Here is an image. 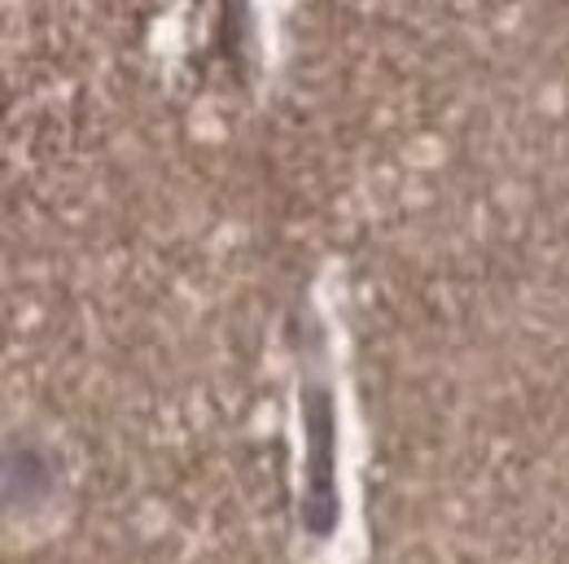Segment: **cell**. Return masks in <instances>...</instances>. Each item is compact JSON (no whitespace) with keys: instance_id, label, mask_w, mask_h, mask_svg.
<instances>
[{"instance_id":"obj_1","label":"cell","mask_w":569,"mask_h":564,"mask_svg":"<svg viewBox=\"0 0 569 564\" xmlns=\"http://www.w3.org/2000/svg\"><path fill=\"white\" fill-rule=\"evenodd\" d=\"M298 412H302V442H307V507L302 521L316 538H325L338 521V412H333V390L320 372L302 376L298 390Z\"/></svg>"}]
</instances>
